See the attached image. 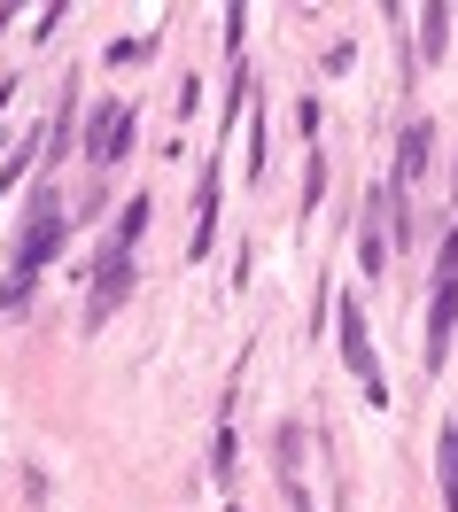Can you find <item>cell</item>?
<instances>
[{
    "instance_id": "cell-1",
    "label": "cell",
    "mask_w": 458,
    "mask_h": 512,
    "mask_svg": "<svg viewBox=\"0 0 458 512\" xmlns=\"http://www.w3.org/2000/svg\"><path fill=\"white\" fill-rule=\"evenodd\" d=\"M451 334H458V225L443 233V256H435V295H427V334H420L427 373L451 357Z\"/></svg>"
},
{
    "instance_id": "cell-2",
    "label": "cell",
    "mask_w": 458,
    "mask_h": 512,
    "mask_svg": "<svg viewBox=\"0 0 458 512\" xmlns=\"http://www.w3.org/2000/svg\"><path fill=\"white\" fill-rule=\"evenodd\" d=\"M70 241V218H63V202H55V187H39L32 194V225H24V241H16V280H32L47 256Z\"/></svg>"
},
{
    "instance_id": "cell-3",
    "label": "cell",
    "mask_w": 458,
    "mask_h": 512,
    "mask_svg": "<svg viewBox=\"0 0 458 512\" xmlns=\"http://www.w3.org/2000/svg\"><path fill=\"white\" fill-rule=\"evenodd\" d=\"M334 319H342V365H350V373L365 381V404H389V381H381V357H373V334H365V311H358V303H342Z\"/></svg>"
},
{
    "instance_id": "cell-4",
    "label": "cell",
    "mask_w": 458,
    "mask_h": 512,
    "mask_svg": "<svg viewBox=\"0 0 458 512\" xmlns=\"http://www.w3.org/2000/svg\"><path fill=\"white\" fill-rule=\"evenodd\" d=\"M132 132H140V117H132L125 101H117V109H94V125H86V156H94V163H125L132 156Z\"/></svg>"
},
{
    "instance_id": "cell-5",
    "label": "cell",
    "mask_w": 458,
    "mask_h": 512,
    "mask_svg": "<svg viewBox=\"0 0 458 512\" xmlns=\"http://www.w3.org/2000/svg\"><path fill=\"white\" fill-rule=\"evenodd\" d=\"M125 295H132V256H101L94 264V295H86V326H101Z\"/></svg>"
},
{
    "instance_id": "cell-6",
    "label": "cell",
    "mask_w": 458,
    "mask_h": 512,
    "mask_svg": "<svg viewBox=\"0 0 458 512\" xmlns=\"http://www.w3.org/2000/svg\"><path fill=\"white\" fill-rule=\"evenodd\" d=\"M427 163H435V125L420 117V125H404V132H396V179H389V187L404 194L412 179H427Z\"/></svg>"
},
{
    "instance_id": "cell-7",
    "label": "cell",
    "mask_w": 458,
    "mask_h": 512,
    "mask_svg": "<svg viewBox=\"0 0 458 512\" xmlns=\"http://www.w3.org/2000/svg\"><path fill=\"white\" fill-rule=\"evenodd\" d=\"M210 241H218V163H202V187H195V241H187V256H210Z\"/></svg>"
},
{
    "instance_id": "cell-8",
    "label": "cell",
    "mask_w": 458,
    "mask_h": 512,
    "mask_svg": "<svg viewBox=\"0 0 458 512\" xmlns=\"http://www.w3.org/2000/svg\"><path fill=\"white\" fill-rule=\"evenodd\" d=\"M156 218V202H148V194H132L125 210H117V233H109V249L101 256H132V241H140V225Z\"/></svg>"
},
{
    "instance_id": "cell-9",
    "label": "cell",
    "mask_w": 458,
    "mask_h": 512,
    "mask_svg": "<svg viewBox=\"0 0 458 512\" xmlns=\"http://www.w3.org/2000/svg\"><path fill=\"white\" fill-rule=\"evenodd\" d=\"M358 264H365V272H381V264H389V225H381V194H373V218H365V233H358Z\"/></svg>"
},
{
    "instance_id": "cell-10",
    "label": "cell",
    "mask_w": 458,
    "mask_h": 512,
    "mask_svg": "<svg viewBox=\"0 0 458 512\" xmlns=\"http://www.w3.org/2000/svg\"><path fill=\"white\" fill-rule=\"evenodd\" d=\"M435 474H443V505L458 512V427H443V443H435Z\"/></svg>"
},
{
    "instance_id": "cell-11",
    "label": "cell",
    "mask_w": 458,
    "mask_h": 512,
    "mask_svg": "<svg viewBox=\"0 0 458 512\" xmlns=\"http://www.w3.org/2000/svg\"><path fill=\"white\" fill-rule=\"evenodd\" d=\"M443 24H451V8H427L420 16V55H443Z\"/></svg>"
},
{
    "instance_id": "cell-12",
    "label": "cell",
    "mask_w": 458,
    "mask_h": 512,
    "mask_svg": "<svg viewBox=\"0 0 458 512\" xmlns=\"http://www.w3.org/2000/svg\"><path fill=\"white\" fill-rule=\"evenodd\" d=\"M8 94H16V78H0V109H8Z\"/></svg>"
}]
</instances>
